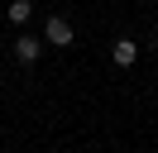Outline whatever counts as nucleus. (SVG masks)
<instances>
[{"mask_svg": "<svg viewBox=\"0 0 158 153\" xmlns=\"http://www.w3.org/2000/svg\"><path fill=\"white\" fill-rule=\"evenodd\" d=\"M110 57H115V67H129V62H139V43H134V38H115Z\"/></svg>", "mask_w": 158, "mask_h": 153, "instance_id": "7ed1b4c3", "label": "nucleus"}, {"mask_svg": "<svg viewBox=\"0 0 158 153\" xmlns=\"http://www.w3.org/2000/svg\"><path fill=\"white\" fill-rule=\"evenodd\" d=\"M5 14H10V24H29V14H34V5H29V0H15V5L5 10Z\"/></svg>", "mask_w": 158, "mask_h": 153, "instance_id": "20e7f679", "label": "nucleus"}, {"mask_svg": "<svg viewBox=\"0 0 158 153\" xmlns=\"http://www.w3.org/2000/svg\"><path fill=\"white\" fill-rule=\"evenodd\" d=\"M39 53H43V38H34V34H19V38H15V57H19L24 67L39 62Z\"/></svg>", "mask_w": 158, "mask_h": 153, "instance_id": "f03ea898", "label": "nucleus"}, {"mask_svg": "<svg viewBox=\"0 0 158 153\" xmlns=\"http://www.w3.org/2000/svg\"><path fill=\"white\" fill-rule=\"evenodd\" d=\"M72 38H77V34H72L67 19H62V14H48V24H43V43H53V48H72Z\"/></svg>", "mask_w": 158, "mask_h": 153, "instance_id": "f257e3e1", "label": "nucleus"}]
</instances>
